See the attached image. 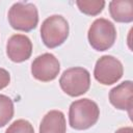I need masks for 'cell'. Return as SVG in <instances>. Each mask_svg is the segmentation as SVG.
Masks as SVG:
<instances>
[{
	"label": "cell",
	"instance_id": "8fae6325",
	"mask_svg": "<svg viewBox=\"0 0 133 133\" xmlns=\"http://www.w3.org/2000/svg\"><path fill=\"white\" fill-rule=\"evenodd\" d=\"M111 18L118 23H130L133 21V3L129 0H113L109 2Z\"/></svg>",
	"mask_w": 133,
	"mask_h": 133
},
{
	"label": "cell",
	"instance_id": "7a4b0ae2",
	"mask_svg": "<svg viewBox=\"0 0 133 133\" xmlns=\"http://www.w3.org/2000/svg\"><path fill=\"white\" fill-rule=\"evenodd\" d=\"M70 26L68 21L60 15L48 17L42 24L41 37L47 48L53 49L62 45L69 36Z\"/></svg>",
	"mask_w": 133,
	"mask_h": 133
},
{
	"label": "cell",
	"instance_id": "5b68a950",
	"mask_svg": "<svg viewBox=\"0 0 133 133\" xmlns=\"http://www.w3.org/2000/svg\"><path fill=\"white\" fill-rule=\"evenodd\" d=\"M61 89L70 97H79L85 94L90 86V74L81 66L65 70L59 79Z\"/></svg>",
	"mask_w": 133,
	"mask_h": 133
},
{
	"label": "cell",
	"instance_id": "277c9868",
	"mask_svg": "<svg viewBox=\"0 0 133 133\" xmlns=\"http://www.w3.org/2000/svg\"><path fill=\"white\" fill-rule=\"evenodd\" d=\"M89 45L97 51H106L116 39V29L112 22L100 18L92 22L87 33Z\"/></svg>",
	"mask_w": 133,
	"mask_h": 133
},
{
	"label": "cell",
	"instance_id": "7c38bea8",
	"mask_svg": "<svg viewBox=\"0 0 133 133\" xmlns=\"http://www.w3.org/2000/svg\"><path fill=\"white\" fill-rule=\"evenodd\" d=\"M76 4L81 12L87 16H97L99 15L104 6H105V1L103 0H77Z\"/></svg>",
	"mask_w": 133,
	"mask_h": 133
},
{
	"label": "cell",
	"instance_id": "2e32d148",
	"mask_svg": "<svg viewBox=\"0 0 133 133\" xmlns=\"http://www.w3.org/2000/svg\"><path fill=\"white\" fill-rule=\"evenodd\" d=\"M115 133H133L132 127H123L115 131Z\"/></svg>",
	"mask_w": 133,
	"mask_h": 133
},
{
	"label": "cell",
	"instance_id": "6da1fadb",
	"mask_svg": "<svg viewBox=\"0 0 133 133\" xmlns=\"http://www.w3.org/2000/svg\"><path fill=\"white\" fill-rule=\"evenodd\" d=\"M100 116V109L96 102L84 98L74 101L69 110L70 126L75 130H86L94 126Z\"/></svg>",
	"mask_w": 133,
	"mask_h": 133
},
{
	"label": "cell",
	"instance_id": "30bf717a",
	"mask_svg": "<svg viewBox=\"0 0 133 133\" xmlns=\"http://www.w3.org/2000/svg\"><path fill=\"white\" fill-rule=\"evenodd\" d=\"M66 125L64 114L59 110L49 111L42 119L39 133H65Z\"/></svg>",
	"mask_w": 133,
	"mask_h": 133
},
{
	"label": "cell",
	"instance_id": "9a60e30c",
	"mask_svg": "<svg viewBox=\"0 0 133 133\" xmlns=\"http://www.w3.org/2000/svg\"><path fill=\"white\" fill-rule=\"evenodd\" d=\"M10 82V75L8 71L0 68V89L6 87Z\"/></svg>",
	"mask_w": 133,
	"mask_h": 133
},
{
	"label": "cell",
	"instance_id": "8992f818",
	"mask_svg": "<svg viewBox=\"0 0 133 133\" xmlns=\"http://www.w3.org/2000/svg\"><path fill=\"white\" fill-rule=\"evenodd\" d=\"M124 74L122 62L111 55H104L100 57L95 65V79L103 85H111L116 83Z\"/></svg>",
	"mask_w": 133,
	"mask_h": 133
},
{
	"label": "cell",
	"instance_id": "ba28073f",
	"mask_svg": "<svg viewBox=\"0 0 133 133\" xmlns=\"http://www.w3.org/2000/svg\"><path fill=\"white\" fill-rule=\"evenodd\" d=\"M32 53V43L24 34L11 35L6 44V54L14 62H23L27 60Z\"/></svg>",
	"mask_w": 133,
	"mask_h": 133
},
{
	"label": "cell",
	"instance_id": "9c48e42d",
	"mask_svg": "<svg viewBox=\"0 0 133 133\" xmlns=\"http://www.w3.org/2000/svg\"><path fill=\"white\" fill-rule=\"evenodd\" d=\"M109 102L116 109L127 110L131 115L133 105V83L127 80L116 85L109 91Z\"/></svg>",
	"mask_w": 133,
	"mask_h": 133
},
{
	"label": "cell",
	"instance_id": "52a82bcc",
	"mask_svg": "<svg viewBox=\"0 0 133 133\" xmlns=\"http://www.w3.org/2000/svg\"><path fill=\"white\" fill-rule=\"evenodd\" d=\"M60 71L58 59L51 53H44L37 56L31 63L32 76L42 82L54 80Z\"/></svg>",
	"mask_w": 133,
	"mask_h": 133
},
{
	"label": "cell",
	"instance_id": "3957f363",
	"mask_svg": "<svg viewBox=\"0 0 133 133\" xmlns=\"http://www.w3.org/2000/svg\"><path fill=\"white\" fill-rule=\"evenodd\" d=\"M9 25L20 31H31L38 23V11L36 6L30 2H17L8 10Z\"/></svg>",
	"mask_w": 133,
	"mask_h": 133
},
{
	"label": "cell",
	"instance_id": "5bb4252c",
	"mask_svg": "<svg viewBox=\"0 0 133 133\" xmlns=\"http://www.w3.org/2000/svg\"><path fill=\"white\" fill-rule=\"evenodd\" d=\"M5 133H34V129L28 121L17 119L6 129Z\"/></svg>",
	"mask_w": 133,
	"mask_h": 133
},
{
	"label": "cell",
	"instance_id": "4fadbf2b",
	"mask_svg": "<svg viewBox=\"0 0 133 133\" xmlns=\"http://www.w3.org/2000/svg\"><path fill=\"white\" fill-rule=\"evenodd\" d=\"M14 111L12 100L5 95H0V128L4 127L12 118Z\"/></svg>",
	"mask_w": 133,
	"mask_h": 133
}]
</instances>
